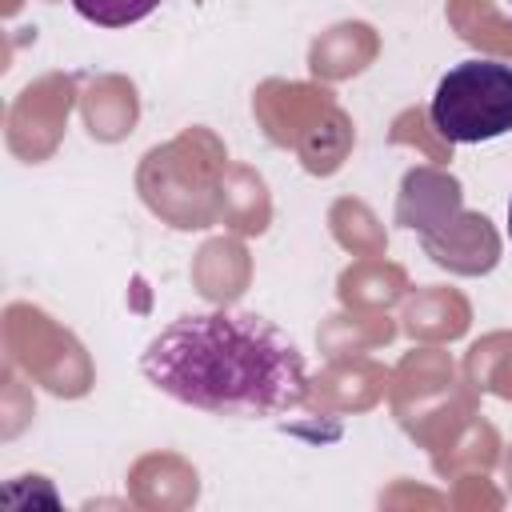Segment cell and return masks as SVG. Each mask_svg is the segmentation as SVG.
<instances>
[{"label":"cell","instance_id":"7a4b0ae2","mask_svg":"<svg viewBox=\"0 0 512 512\" xmlns=\"http://www.w3.org/2000/svg\"><path fill=\"white\" fill-rule=\"evenodd\" d=\"M428 116L452 144H484L512 132V68L500 60H464L448 68L432 92Z\"/></svg>","mask_w":512,"mask_h":512},{"label":"cell","instance_id":"3957f363","mask_svg":"<svg viewBox=\"0 0 512 512\" xmlns=\"http://www.w3.org/2000/svg\"><path fill=\"white\" fill-rule=\"evenodd\" d=\"M72 8L100 28H128L160 8V0H72Z\"/></svg>","mask_w":512,"mask_h":512},{"label":"cell","instance_id":"6da1fadb","mask_svg":"<svg viewBox=\"0 0 512 512\" xmlns=\"http://www.w3.org/2000/svg\"><path fill=\"white\" fill-rule=\"evenodd\" d=\"M140 372L164 396L212 416H280L308 396L300 348L256 312H192L140 352Z\"/></svg>","mask_w":512,"mask_h":512},{"label":"cell","instance_id":"277c9868","mask_svg":"<svg viewBox=\"0 0 512 512\" xmlns=\"http://www.w3.org/2000/svg\"><path fill=\"white\" fill-rule=\"evenodd\" d=\"M508 236H512V200H508Z\"/></svg>","mask_w":512,"mask_h":512}]
</instances>
